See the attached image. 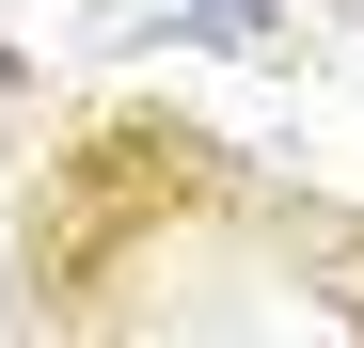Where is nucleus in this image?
<instances>
[{"label": "nucleus", "instance_id": "2", "mask_svg": "<svg viewBox=\"0 0 364 348\" xmlns=\"http://www.w3.org/2000/svg\"><path fill=\"white\" fill-rule=\"evenodd\" d=\"M16 95H32V48H16V32H0V111H16Z\"/></svg>", "mask_w": 364, "mask_h": 348}, {"label": "nucleus", "instance_id": "1", "mask_svg": "<svg viewBox=\"0 0 364 348\" xmlns=\"http://www.w3.org/2000/svg\"><path fill=\"white\" fill-rule=\"evenodd\" d=\"M159 32H174V48H222V64H254V48H285V0H174Z\"/></svg>", "mask_w": 364, "mask_h": 348}]
</instances>
